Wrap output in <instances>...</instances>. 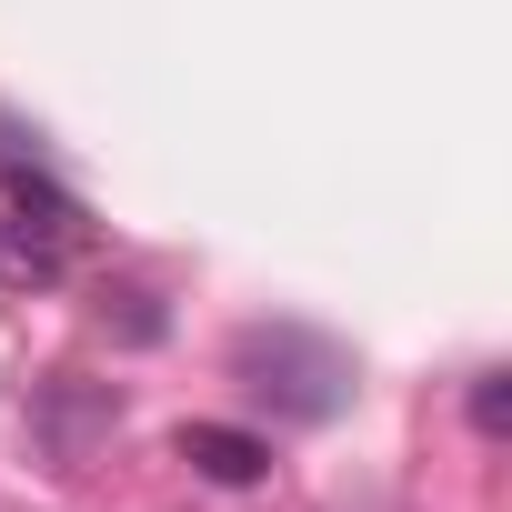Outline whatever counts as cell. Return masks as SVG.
Segmentation results:
<instances>
[{"label": "cell", "mask_w": 512, "mask_h": 512, "mask_svg": "<svg viewBox=\"0 0 512 512\" xmlns=\"http://www.w3.org/2000/svg\"><path fill=\"white\" fill-rule=\"evenodd\" d=\"M201 482H221V492H251V482H272V442L262 432H231V422H181V442H171Z\"/></svg>", "instance_id": "1"}, {"label": "cell", "mask_w": 512, "mask_h": 512, "mask_svg": "<svg viewBox=\"0 0 512 512\" xmlns=\"http://www.w3.org/2000/svg\"><path fill=\"white\" fill-rule=\"evenodd\" d=\"M472 432H482V442H502V432H512V372H502V362H492V372H472Z\"/></svg>", "instance_id": "3"}, {"label": "cell", "mask_w": 512, "mask_h": 512, "mask_svg": "<svg viewBox=\"0 0 512 512\" xmlns=\"http://www.w3.org/2000/svg\"><path fill=\"white\" fill-rule=\"evenodd\" d=\"M61 272H71V241L41 231V221H21V211H0V282H11V292H51Z\"/></svg>", "instance_id": "2"}]
</instances>
